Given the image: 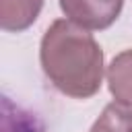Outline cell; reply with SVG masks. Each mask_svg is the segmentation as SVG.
<instances>
[{
	"label": "cell",
	"mask_w": 132,
	"mask_h": 132,
	"mask_svg": "<svg viewBox=\"0 0 132 132\" xmlns=\"http://www.w3.org/2000/svg\"><path fill=\"white\" fill-rule=\"evenodd\" d=\"M39 62L47 80L66 97L89 99L101 89L103 50L89 29L70 19H58L45 29Z\"/></svg>",
	"instance_id": "1"
},
{
	"label": "cell",
	"mask_w": 132,
	"mask_h": 132,
	"mask_svg": "<svg viewBox=\"0 0 132 132\" xmlns=\"http://www.w3.org/2000/svg\"><path fill=\"white\" fill-rule=\"evenodd\" d=\"M124 6V0H60V8L72 23L101 31L116 23Z\"/></svg>",
	"instance_id": "2"
},
{
	"label": "cell",
	"mask_w": 132,
	"mask_h": 132,
	"mask_svg": "<svg viewBox=\"0 0 132 132\" xmlns=\"http://www.w3.org/2000/svg\"><path fill=\"white\" fill-rule=\"evenodd\" d=\"M105 76L113 101L132 107V50L120 52L109 62Z\"/></svg>",
	"instance_id": "3"
},
{
	"label": "cell",
	"mask_w": 132,
	"mask_h": 132,
	"mask_svg": "<svg viewBox=\"0 0 132 132\" xmlns=\"http://www.w3.org/2000/svg\"><path fill=\"white\" fill-rule=\"evenodd\" d=\"M43 8V0H0V27L10 33L29 29Z\"/></svg>",
	"instance_id": "4"
},
{
	"label": "cell",
	"mask_w": 132,
	"mask_h": 132,
	"mask_svg": "<svg viewBox=\"0 0 132 132\" xmlns=\"http://www.w3.org/2000/svg\"><path fill=\"white\" fill-rule=\"evenodd\" d=\"M2 132H43L41 122L31 111L14 105L8 97L2 99Z\"/></svg>",
	"instance_id": "5"
},
{
	"label": "cell",
	"mask_w": 132,
	"mask_h": 132,
	"mask_svg": "<svg viewBox=\"0 0 132 132\" xmlns=\"http://www.w3.org/2000/svg\"><path fill=\"white\" fill-rule=\"evenodd\" d=\"M130 126H132V107L113 101L103 107L101 116L95 120L89 132H128Z\"/></svg>",
	"instance_id": "6"
},
{
	"label": "cell",
	"mask_w": 132,
	"mask_h": 132,
	"mask_svg": "<svg viewBox=\"0 0 132 132\" xmlns=\"http://www.w3.org/2000/svg\"><path fill=\"white\" fill-rule=\"evenodd\" d=\"M128 132H132V126H130V128H128Z\"/></svg>",
	"instance_id": "7"
}]
</instances>
